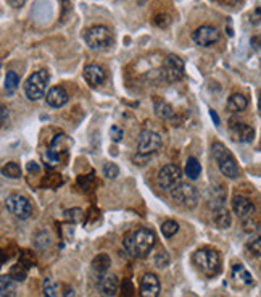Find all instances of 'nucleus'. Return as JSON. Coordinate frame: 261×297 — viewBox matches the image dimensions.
Instances as JSON below:
<instances>
[{
	"label": "nucleus",
	"mask_w": 261,
	"mask_h": 297,
	"mask_svg": "<svg viewBox=\"0 0 261 297\" xmlns=\"http://www.w3.org/2000/svg\"><path fill=\"white\" fill-rule=\"evenodd\" d=\"M182 170L178 165H165L157 174V184L161 191H171V189L181 182Z\"/></svg>",
	"instance_id": "nucleus-10"
},
{
	"label": "nucleus",
	"mask_w": 261,
	"mask_h": 297,
	"mask_svg": "<svg viewBox=\"0 0 261 297\" xmlns=\"http://www.w3.org/2000/svg\"><path fill=\"white\" fill-rule=\"evenodd\" d=\"M153 23L160 28H166L168 25H170V17H168V15H157Z\"/></svg>",
	"instance_id": "nucleus-38"
},
{
	"label": "nucleus",
	"mask_w": 261,
	"mask_h": 297,
	"mask_svg": "<svg viewBox=\"0 0 261 297\" xmlns=\"http://www.w3.org/2000/svg\"><path fill=\"white\" fill-rule=\"evenodd\" d=\"M100 287H102V291L106 294V297H113V295H116L118 291H119V281H118V278L114 276V275L102 276Z\"/></svg>",
	"instance_id": "nucleus-20"
},
{
	"label": "nucleus",
	"mask_w": 261,
	"mask_h": 297,
	"mask_svg": "<svg viewBox=\"0 0 261 297\" xmlns=\"http://www.w3.org/2000/svg\"><path fill=\"white\" fill-rule=\"evenodd\" d=\"M81 217H82V210H79V209H74V210H68L66 212V218L73 220V222H78V220H81Z\"/></svg>",
	"instance_id": "nucleus-39"
},
{
	"label": "nucleus",
	"mask_w": 261,
	"mask_h": 297,
	"mask_svg": "<svg viewBox=\"0 0 261 297\" xmlns=\"http://www.w3.org/2000/svg\"><path fill=\"white\" fill-rule=\"evenodd\" d=\"M20 263L23 266H26V268H31V266L36 265V257L34 254L31 252V250H23L21 255H20Z\"/></svg>",
	"instance_id": "nucleus-31"
},
{
	"label": "nucleus",
	"mask_w": 261,
	"mask_h": 297,
	"mask_svg": "<svg viewBox=\"0 0 261 297\" xmlns=\"http://www.w3.org/2000/svg\"><path fill=\"white\" fill-rule=\"evenodd\" d=\"M231 134H232V139L237 142H243V144H248L255 139V129L253 126H250L248 123H245V121H231Z\"/></svg>",
	"instance_id": "nucleus-13"
},
{
	"label": "nucleus",
	"mask_w": 261,
	"mask_h": 297,
	"mask_svg": "<svg viewBox=\"0 0 261 297\" xmlns=\"http://www.w3.org/2000/svg\"><path fill=\"white\" fill-rule=\"evenodd\" d=\"M84 79L87 81L89 86L97 87V86H100L102 82L106 79V74H105L102 66L90 63V65H87L86 68H84Z\"/></svg>",
	"instance_id": "nucleus-16"
},
{
	"label": "nucleus",
	"mask_w": 261,
	"mask_h": 297,
	"mask_svg": "<svg viewBox=\"0 0 261 297\" xmlns=\"http://www.w3.org/2000/svg\"><path fill=\"white\" fill-rule=\"evenodd\" d=\"M184 60L178 55H168L161 63V79L166 82H178L184 78Z\"/></svg>",
	"instance_id": "nucleus-7"
},
{
	"label": "nucleus",
	"mask_w": 261,
	"mask_h": 297,
	"mask_svg": "<svg viewBox=\"0 0 261 297\" xmlns=\"http://www.w3.org/2000/svg\"><path fill=\"white\" fill-rule=\"evenodd\" d=\"M121 297H136V291H134L133 283H130V281H124V283H122Z\"/></svg>",
	"instance_id": "nucleus-36"
},
{
	"label": "nucleus",
	"mask_w": 261,
	"mask_h": 297,
	"mask_svg": "<svg viewBox=\"0 0 261 297\" xmlns=\"http://www.w3.org/2000/svg\"><path fill=\"white\" fill-rule=\"evenodd\" d=\"M179 231V223L174 222V220H166V222L161 225V233H163L165 238H173V236Z\"/></svg>",
	"instance_id": "nucleus-28"
},
{
	"label": "nucleus",
	"mask_w": 261,
	"mask_h": 297,
	"mask_svg": "<svg viewBox=\"0 0 261 297\" xmlns=\"http://www.w3.org/2000/svg\"><path fill=\"white\" fill-rule=\"evenodd\" d=\"M243 222V230L247 231V233H253V231H258V223L253 220V217H250V218H245V220H242Z\"/></svg>",
	"instance_id": "nucleus-35"
},
{
	"label": "nucleus",
	"mask_w": 261,
	"mask_h": 297,
	"mask_svg": "<svg viewBox=\"0 0 261 297\" xmlns=\"http://www.w3.org/2000/svg\"><path fill=\"white\" fill-rule=\"evenodd\" d=\"M200 173H202V166H200V163H198V160L194 158V157H190L187 160V163H186L187 178L189 179H197L198 176H200Z\"/></svg>",
	"instance_id": "nucleus-25"
},
{
	"label": "nucleus",
	"mask_w": 261,
	"mask_h": 297,
	"mask_svg": "<svg viewBox=\"0 0 261 297\" xmlns=\"http://www.w3.org/2000/svg\"><path fill=\"white\" fill-rule=\"evenodd\" d=\"M9 276L15 281H25L28 278V268L26 266H23L21 263H17L10 268Z\"/></svg>",
	"instance_id": "nucleus-27"
},
{
	"label": "nucleus",
	"mask_w": 261,
	"mask_h": 297,
	"mask_svg": "<svg viewBox=\"0 0 261 297\" xmlns=\"http://www.w3.org/2000/svg\"><path fill=\"white\" fill-rule=\"evenodd\" d=\"M261 241H259V238H256L255 239V242H251L250 244V250H251V254H255V257H259V252H261Z\"/></svg>",
	"instance_id": "nucleus-40"
},
{
	"label": "nucleus",
	"mask_w": 261,
	"mask_h": 297,
	"mask_svg": "<svg viewBox=\"0 0 261 297\" xmlns=\"http://www.w3.org/2000/svg\"><path fill=\"white\" fill-rule=\"evenodd\" d=\"M7 118H9V110H7V107L4 104H0V123L5 121Z\"/></svg>",
	"instance_id": "nucleus-41"
},
{
	"label": "nucleus",
	"mask_w": 261,
	"mask_h": 297,
	"mask_svg": "<svg viewBox=\"0 0 261 297\" xmlns=\"http://www.w3.org/2000/svg\"><path fill=\"white\" fill-rule=\"evenodd\" d=\"M210 115H211V118L214 120V123L219 125V117L216 115V112H214V110H210Z\"/></svg>",
	"instance_id": "nucleus-46"
},
{
	"label": "nucleus",
	"mask_w": 261,
	"mask_h": 297,
	"mask_svg": "<svg viewBox=\"0 0 261 297\" xmlns=\"http://www.w3.org/2000/svg\"><path fill=\"white\" fill-rule=\"evenodd\" d=\"M219 2L227 4V5H232V4H237V2H239V0H219Z\"/></svg>",
	"instance_id": "nucleus-47"
},
{
	"label": "nucleus",
	"mask_w": 261,
	"mask_h": 297,
	"mask_svg": "<svg viewBox=\"0 0 261 297\" xmlns=\"http://www.w3.org/2000/svg\"><path fill=\"white\" fill-rule=\"evenodd\" d=\"M45 98H47V104L50 107H53V109H60V107L68 104V101H70V94H68V90L65 87L55 86L49 90Z\"/></svg>",
	"instance_id": "nucleus-17"
},
{
	"label": "nucleus",
	"mask_w": 261,
	"mask_h": 297,
	"mask_svg": "<svg viewBox=\"0 0 261 297\" xmlns=\"http://www.w3.org/2000/svg\"><path fill=\"white\" fill-rule=\"evenodd\" d=\"M213 155L216 163L219 166V171L224 174L229 179H237L240 176V168L237 165L234 155L226 149V146L222 142H214L213 144Z\"/></svg>",
	"instance_id": "nucleus-3"
},
{
	"label": "nucleus",
	"mask_w": 261,
	"mask_h": 297,
	"mask_svg": "<svg viewBox=\"0 0 261 297\" xmlns=\"http://www.w3.org/2000/svg\"><path fill=\"white\" fill-rule=\"evenodd\" d=\"M50 79V74L47 70H39L29 76L25 82V92L29 101H39L45 95V89H47Z\"/></svg>",
	"instance_id": "nucleus-5"
},
{
	"label": "nucleus",
	"mask_w": 261,
	"mask_h": 297,
	"mask_svg": "<svg viewBox=\"0 0 261 297\" xmlns=\"http://www.w3.org/2000/svg\"><path fill=\"white\" fill-rule=\"evenodd\" d=\"M5 207L12 215H15L20 220H28L34 213L33 204L29 202L28 197L21 194H10L5 199Z\"/></svg>",
	"instance_id": "nucleus-8"
},
{
	"label": "nucleus",
	"mask_w": 261,
	"mask_h": 297,
	"mask_svg": "<svg viewBox=\"0 0 261 297\" xmlns=\"http://www.w3.org/2000/svg\"><path fill=\"white\" fill-rule=\"evenodd\" d=\"M0 297H17V281L9 275L0 276Z\"/></svg>",
	"instance_id": "nucleus-22"
},
{
	"label": "nucleus",
	"mask_w": 261,
	"mask_h": 297,
	"mask_svg": "<svg viewBox=\"0 0 261 297\" xmlns=\"http://www.w3.org/2000/svg\"><path fill=\"white\" fill-rule=\"evenodd\" d=\"M232 279L240 286H251L255 283L253 276L250 275V271L245 268L243 265H239V263L232 266Z\"/></svg>",
	"instance_id": "nucleus-18"
},
{
	"label": "nucleus",
	"mask_w": 261,
	"mask_h": 297,
	"mask_svg": "<svg viewBox=\"0 0 261 297\" xmlns=\"http://www.w3.org/2000/svg\"><path fill=\"white\" fill-rule=\"evenodd\" d=\"M103 174L106 178H110V179H114V178H118V174H119V168H118V165L116 163H105L103 166Z\"/></svg>",
	"instance_id": "nucleus-32"
},
{
	"label": "nucleus",
	"mask_w": 261,
	"mask_h": 297,
	"mask_svg": "<svg viewBox=\"0 0 261 297\" xmlns=\"http://www.w3.org/2000/svg\"><path fill=\"white\" fill-rule=\"evenodd\" d=\"M155 112H157V115L163 120H173L176 117V110L173 109V105L165 101H160V98L155 101Z\"/></svg>",
	"instance_id": "nucleus-23"
},
{
	"label": "nucleus",
	"mask_w": 261,
	"mask_h": 297,
	"mask_svg": "<svg viewBox=\"0 0 261 297\" xmlns=\"http://www.w3.org/2000/svg\"><path fill=\"white\" fill-rule=\"evenodd\" d=\"M157 236L149 228H137V230L127 231L122 238V246L127 252L136 258H145L152 249L155 247Z\"/></svg>",
	"instance_id": "nucleus-1"
},
{
	"label": "nucleus",
	"mask_w": 261,
	"mask_h": 297,
	"mask_svg": "<svg viewBox=\"0 0 261 297\" xmlns=\"http://www.w3.org/2000/svg\"><path fill=\"white\" fill-rule=\"evenodd\" d=\"M110 265H111V258L106 254H98L94 260H92V268H94V271L98 273V275H103L105 271H108Z\"/></svg>",
	"instance_id": "nucleus-24"
},
{
	"label": "nucleus",
	"mask_w": 261,
	"mask_h": 297,
	"mask_svg": "<svg viewBox=\"0 0 261 297\" xmlns=\"http://www.w3.org/2000/svg\"><path fill=\"white\" fill-rule=\"evenodd\" d=\"M0 68H2V62H0Z\"/></svg>",
	"instance_id": "nucleus-48"
},
{
	"label": "nucleus",
	"mask_w": 261,
	"mask_h": 297,
	"mask_svg": "<svg viewBox=\"0 0 261 297\" xmlns=\"http://www.w3.org/2000/svg\"><path fill=\"white\" fill-rule=\"evenodd\" d=\"M7 262V254L4 252L2 249H0V268H2V265Z\"/></svg>",
	"instance_id": "nucleus-45"
},
{
	"label": "nucleus",
	"mask_w": 261,
	"mask_h": 297,
	"mask_svg": "<svg viewBox=\"0 0 261 297\" xmlns=\"http://www.w3.org/2000/svg\"><path fill=\"white\" fill-rule=\"evenodd\" d=\"M2 174L7 178H10V179H18L21 176V168H20L18 163L9 162V163H5L2 166Z\"/></svg>",
	"instance_id": "nucleus-26"
},
{
	"label": "nucleus",
	"mask_w": 261,
	"mask_h": 297,
	"mask_svg": "<svg viewBox=\"0 0 261 297\" xmlns=\"http://www.w3.org/2000/svg\"><path fill=\"white\" fill-rule=\"evenodd\" d=\"M163 146V139L157 131H152V129H144L139 134V139H137V152L142 155H152L158 152Z\"/></svg>",
	"instance_id": "nucleus-9"
},
{
	"label": "nucleus",
	"mask_w": 261,
	"mask_h": 297,
	"mask_svg": "<svg viewBox=\"0 0 261 297\" xmlns=\"http://www.w3.org/2000/svg\"><path fill=\"white\" fill-rule=\"evenodd\" d=\"M171 197L176 204L182 205L184 209H195L200 201V195L195 186L189 184V182H178L171 189Z\"/></svg>",
	"instance_id": "nucleus-6"
},
{
	"label": "nucleus",
	"mask_w": 261,
	"mask_h": 297,
	"mask_svg": "<svg viewBox=\"0 0 261 297\" xmlns=\"http://www.w3.org/2000/svg\"><path fill=\"white\" fill-rule=\"evenodd\" d=\"M248 107V98L242 94H232L227 101V110L232 113H240Z\"/></svg>",
	"instance_id": "nucleus-21"
},
{
	"label": "nucleus",
	"mask_w": 261,
	"mask_h": 297,
	"mask_svg": "<svg viewBox=\"0 0 261 297\" xmlns=\"http://www.w3.org/2000/svg\"><path fill=\"white\" fill-rule=\"evenodd\" d=\"M18 84H20V76L15 71L7 73V76H5V89L12 92V90H15L18 87Z\"/></svg>",
	"instance_id": "nucleus-30"
},
{
	"label": "nucleus",
	"mask_w": 261,
	"mask_h": 297,
	"mask_svg": "<svg viewBox=\"0 0 261 297\" xmlns=\"http://www.w3.org/2000/svg\"><path fill=\"white\" fill-rule=\"evenodd\" d=\"M192 262L205 276L213 278L221 271V255L213 247H202L192 255Z\"/></svg>",
	"instance_id": "nucleus-2"
},
{
	"label": "nucleus",
	"mask_w": 261,
	"mask_h": 297,
	"mask_svg": "<svg viewBox=\"0 0 261 297\" xmlns=\"http://www.w3.org/2000/svg\"><path fill=\"white\" fill-rule=\"evenodd\" d=\"M192 37H194L195 44L202 45V47H211V45H214L219 41V33L214 26L205 25V26L197 28L194 34H192Z\"/></svg>",
	"instance_id": "nucleus-12"
},
{
	"label": "nucleus",
	"mask_w": 261,
	"mask_h": 297,
	"mask_svg": "<svg viewBox=\"0 0 261 297\" xmlns=\"http://www.w3.org/2000/svg\"><path fill=\"white\" fill-rule=\"evenodd\" d=\"M122 136H124V131H122L121 128H118V126H111V129H110V138H111V141H114V142H121Z\"/></svg>",
	"instance_id": "nucleus-37"
},
{
	"label": "nucleus",
	"mask_w": 261,
	"mask_h": 297,
	"mask_svg": "<svg viewBox=\"0 0 261 297\" xmlns=\"http://www.w3.org/2000/svg\"><path fill=\"white\" fill-rule=\"evenodd\" d=\"M70 146H71V139L66 138L65 134H58L57 138L52 141L47 152H45V163H47L49 166L58 165L61 160V155L70 149Z\"/></svg>",
	"instance_id": "nucleus-11"
},
{
	"label": "nucleus",
	"mask_w": 261,
	"mask_h": 297,
	"mask_svg": "<svg viewBox=\"0 0 261 297\" xmlns=\"http://www.w3.org/2000/svg\"><path fill=\"white\" fill-rule=\"evenodd\" d=\"M65 297H74V289L71 286H65V291H63Z\"/></svg>",
	"instance_id": "nucleus-43"
},
{
	"label": "nucleus",
	"mask_w": 261,
	"mask_h": 297,
	"mask_svg": "<svg viewBox=\"0 0 261 297\" xmlns=\"http://www.w3.org/2000/svg\"><path fill=\"white\" fill-rule=\"evenodd\" d=\"M160 279L153 273H145L141 279L139 286V297H158L160 295Z\"/></svg>",
	"instance_id": "nucleus-14"
},
{
	"label": "nucleus",
	"mask_w": 261,
	"mask_h": 297,
	"mask_svg": "<svg viewBox=\"0 0 261 297\" xmlns=\"http://www.w3.org/2000/svg\"><path fill=\"white\" fill-rule=\"evenodd\" d=\"M9 4L12 7H15V9H20V7H23L26 4V0H9Z\"/></svg>",
	"instance_id": "nucleus-42"
},
{
	"label": "nucleus",
	"mask_w": 261,
	"mask_h": 297,
	"mask_svg": "<svg viewBox=\"0 0 261 297\" xmlns=\"http://www.w3.org/2000/svg\"><path fill=\"white\" fill-rule=\"evenodd\" d=\"M213 223L216 225L219 230H226V228H229L232 223L231 212H229L226 207L214 209L213 210Z\"/></svg>",
	"instance_id": "nucleus-19"
},
{
	"label": "nucleus",
	"mask_w": 261,
	"mask_h": 297,
	"mask_svg": "<svg viewBox=\"0 0 261 297\" xmlns=\"http://www.w3.org/2000/svg\"><path fill=\"white\" fill-rule=\"evenodd\" d=\"M155 265L158 268H165V266L170 265V254L166 252V250H161L155 255Z\"/></svg>",
	"instance_id": "nucleus-33"
},
{
	"label": "nucleus",
	"mask_w": 261,
	"mask_h": 297,
	"mask_svg": "<svg viewBox=\"0 0 261 297\" xmlns=\"http://www.w3.org/2000/svg\"><path fill=\"white\" fill-rule=\"evenodd\" d=\"M94 182H95L94 174H86V176H81L78 179V184L79 187H82V191H89V189L94 186Z\"/></svg>",
	"instance_id": "nucleus-34"
},
{
	"label": "nucleus",
	"mask_w": 261,
	"mask_h": 297,
	"mask_svg": "<svg viewBox=\"0 0 261 297\" xmlns=\"http://www.w3.org/2000/svg\"><path fill=\"white\" fill-rule=\"evenodd\" d=\"M44 295L45 297H58V286L52 278L44 279Z\"/></svg>",
	"instance_id": "nucleus-29"
},
{
	"label": "nucleus",
	"mask_w": 261,
	"mask_h": 297,
	"mask_svg": "<svg viewBox=\"0 0 261 297\" xmlns=\"http://www.w3.org/2000/svg\"><path fill=\"white\" fill-rule=\"evenodd\" d=\"M84 41L94 50H106L113 45V34L103 25H94L84 31Z\"/></svg>",
	"instance_id": "nucleus-4"
},
{
	"label": "nucleus",
	"mask_w": 261,
	"mask_h": 297,
	"mask_svg": "<svg viewBox=\"0 0 261 297\" xmlns=\"http://www.w3.org/2000/svg\"><path fill=\"white\" fill-rule=\"evenodd\" d=\"M232 210L240 220L250 218L255 213V204L245 195H235L232 199Z\"/></svg>",
	"instance_id": "nucleus-15"
},
{
	"label": "nucleus",
	"mask_w": 261,
	"mask_h": 297,
	"mask_svg": "<svg viewBox=\"0 0 261 297\" xmlns=\"http://www.w3.org/2000/svg\"><path fill=\"white\" fill-rule=\"evenodd\" d=\"M28 170H29V171H36V173H39V171H41L39 165L34 163V162H29V163H28Z\"/></svg>",
	"instance_id": "nucleus-44"
}]
</instances>
